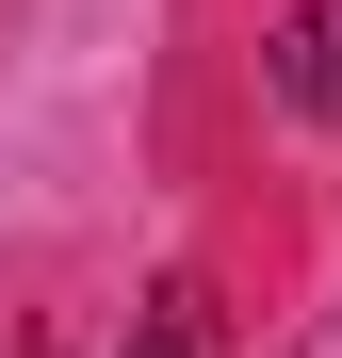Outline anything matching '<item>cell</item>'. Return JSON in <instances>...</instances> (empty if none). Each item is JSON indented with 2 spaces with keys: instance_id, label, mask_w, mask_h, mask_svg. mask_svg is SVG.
<instances>
[{
  "instance_id": "cell-1",
  "label": "cell",
  "mask_w": 342,
  "mask_h": 358,
  "mask_svg": "<svg viewBox=\"0 0 342 358\" xmlns=\"http://www.w3.org/2000/svg\"><path fill=\"white\" fill-rule=\"evenodd\" d=\"M277 98H294V114H342V17H326V0L277 17Z\"/></svg>"
},
{
  "instance_id": "cell-2",
  "label": "cell",
  "mask_w": 342,
  "mask_h": 358,
  "mask_svg": "<svg viewBox=\"0 0 342 358\" xmlns=\"http://www.w3.org/2000/svg\"><path fill=\"white\" fill-rule=\"evenodd\" d=\"M131 358H228V326H212V293H196V277H163L147 310H131Z\"/></svg>"
}]
</instances>
